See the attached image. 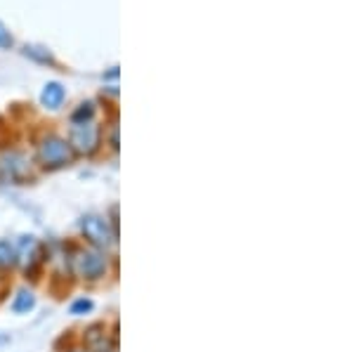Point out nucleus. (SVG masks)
Segmentation results:
<instances>
[{
    "label": "nucleus",
    "mask_w": 354,
    "mask_h": 352,
    "mask_svg": "<svg viewBox=\"0 0 354 352\" xmlns=\"http://www.w3.org/2000/svg\"><path fill=\"white\" fill-rule=\"evenodd\" d=\"M71 147L59 138H45L41 149H38V158L45 168H62L71 163Z\"/></svg>",
    "instance_id": "obj_1"
},
{
    "label": "nucleus",
    "mask_w": 354,
    "mask_h": 352,
    "mask_svg": "<svg viewBox=\"0 0 354 352\" xmlns=\"http://www.w3.org/2000/svg\"><path fill=\"white\" fill-rule=\"evenodd\" d=\"M81 230L85 234V239H90L97 248H109L116 234L109 230V223L100 215H85L81 220Z\"/></svg>",
    "instance_id": "obj_2"
},
{
    "label": "nucleus",
    "mask_w": 354,
    "mask_h": 352,
    "mask_svg": "<svg viewBox=\"0 0 354 352\" xmlns=\"http://www.w3.org/2000/svg\"><path fill=\"white\" fill-rule=\"evenodd\" d=\"M100 145V128L95 126L93 121H85V123H73L71 128V145L76 151L81 154H93Z\"/></svg>",
    "instance_id": "obj_3"
},
{
    "label": "nucleus",
    "mask_w": 354,
    "mask_h": 352,
    "mask_svg": "<svg viewBox=\"0 0 354 352\" xmlns=\"http://www.w3.org/2000/svg\"><path fill=\"white\" fill-rule=\"evenodd\" d=\"M76 272L83 279H100L106 272V258L100 251H83L76 258Z\"/></svg>",
    "instance_id": "obj_4"
},
{
    "label": "nucleus",
    "mask_w": 354,
    "mask_h": 352,
    "mask_svg": "<svg viewBox=\"0 0 354 352\" xmlns=\"http://www.w3.org/2000/svg\"><path fill=\"white\" fill-rule=\"evenodd\" d=\"M15 253H17V258H19L21 268H24V270L33 268V263H36V258H38V241H36V237H21L19 251H15Z\"/></svg>",
    "instance_id": "obj_5"
},
{
    "label": "nucleus",
    "mask_w": 354,
    "mask_h": 352,
    "mask_svg": "<svg viewBox=\"0 0 354 352\" xmlns=\"http://www.w3.org/2000/svg\"><path fill=\"white\" fill-rule=\"evenodd\" d=\"M26 170H28V166H26L24 156L12 154L8 158H3V173H8L10 180H21L26 175Z\"/></svg>",
    "instance_id": "obj_6"
},
{
    "label": "nucleus",
    "mask_w": 354,
    "mask_h": 352,
    "mask_svg": "<svg viewBox=\"0 0 354 352\" xmlns=\"http://www.w3.org/2000/svg\"><path fill=\"white\" fill-rule=\"evenodd\" d=\"M64 88H62L59 83H48L45 85V90H43V95H41V102L48 109H59L62 106V102H64Z\"/></svg>",
    "instance_id": "obj_7"
},
{
    "label": "nucleus",
    "mask_w": 354,
    "mask_h": 352,
    "mask_svg": "<svg viewBox=\"0 0 354 352\" xmlns=\"http://www.w3.org/2000/svg\"><path fill=\"white\" fill-rule=\"evenodd\" d=\"M33 305H36V298H33L31 291H19L12 303V310L17 312V315H24V312L33 310Z\"/></svg>",
    "instance_id": "obj_8"
},
{
    "label": "nucleus",
    "mask_w": 354,
    "mask_h": 352,
    "mask_svg": "<svg viewBox=\"0 0 354 352\" xmlns=\"http://www.w3.org/2000/svg\"><path fill=\"white\" fill-rule=\"evenodd\" d=\"M15 260H17V253H15L12 243H10V241H0V270L15 265Z\"/></svg>",
    "instance_id": "obj_9"
},
{
    "label": "nucleus",
    "mask_w": 354,
    "mask_h": 352,
    "mask_svg": "<svg viewBox=\"0 0 354 352\" xmlns=\"http://www.w3.org/2000/svg\"><path fill=\"white\" fill-rule=\"evenodd\" d=\"M93 116H95V104L93 102H85V104H81L76 111L71 113V121L73 123H85V121H93Z\"/></svg>",
    "instance_id": "obj_10"
},
{
    "label": "nucleus",
    "mask_w": 354,
    "mask_h": 352,
    "mask_svg": "<svg viewBox=\"0 0 354 352\" xmlns=\"http://www.w3.org/2000/svg\"><path fill=\"white\" fill-rule=\"evenodd\" d=\"M24 53L28 57H33V59H38V62H43V64H55V57L48 53V50H43V48H26Z\"/></svg>",
    "instance_id": "obj_11"
},
{
    "label": "nucleus",
    "mask_w": 354,
    "mask_h": 352,
    "mask_svg": "<svg viewBox=\"0 0 354 352\" xmlns=\"http://www.w3.org/2000/svg\"><path fill=\"white\" fill-rule=\"evenodd\" d=\"M90 310H93V300H85V298L76 300V303L71 305V315H83V312H90Z\"/></svg>",
    "instance_id": "obj_12"
},
{
    "label": "nucleus",
    "mask_w": 354,
    "mask_h": 352,
    "mask_svg": "<svg viewBox=\"0 0 354 352\" xmlns=\"http://www.w3.org/2000/svg\"><path fill=\"white\" fill-rule=\"evenodd\" d=\"M0 48L3 50L12 48V36H10V31L5 28V24H0Z\"/></svg>",
    "instance_id": "obj_13"
}]
</instances>
